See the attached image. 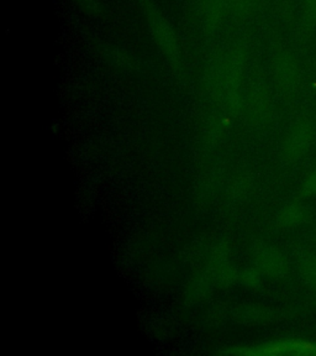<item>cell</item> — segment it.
I'll return each instance as SVG.
<instances>
[{"label":"cell","instance_id":"10","mask_svg":"<svg viewBox=\"0 0 316 356\" xmlns=\"http://www.w3.org/2000/svg\"><path fill=\"white\" fill-rule=\"evenodd\" d=\"M304 192L308 195H316V171L311 172L304 184Z\"/></svg>","mask_w":316,"mask_h":356},{"label":"cell","instance_id":"5","mask_svg":"<svg viewBox=\"0 0 316 356\" xmlns=\"http://www.w3.org/2000/svg\"><path fill=\"white\" fill-rule=\"evenodd\" d=\"M316 29V0H301L300 31L308 39Z\"/></svg>","mask_w":316,"mask_h":356},{"label":"cell","instance_id":"1","mask_svg":"<svg viewBox=\"0 0 316 356\" xmlns=\"http://www.w3.org/2000/svg\"><path fill=\"white\" fill-rule=\"evenodd\" d=\"M144 13L146 20L149 24L152 39L155 41L157 47L173 61H176L179 57V41L174 29L171 22L167 20L166 17L161 11L157 9V6L150 1L144 0Z\"/></svg>","mask_w":316,"mask_h":356},{"label":"cell","instance_id":"6","mask_svg":"<svg viewBox=\"0 0 316 356\" xmlns=\"http://www.w3.org/2000/svg\"><path fill=\"white\" fill-rule=\"evenodd\" d=\"M233 3V10L240 17H250L261 4L262 0H230Z\"/></svg>","mask_w":316,"mask_h":356},{"label":"cell","instance_id":"8","mask_svg":"<svg viewBox=\"0 0 316 356\" xmlns=\"http://www.w3.org/2000/svg\"><path fill=\"white\" fill-rule=\"evenodd\" d=\"M306 217V211L301 206H290L284 211L283 222L287 225H297L299 222H304Z\"/></svg>","mask_w":316,"mask_h":356},{"label":"cell","instance_id":"4","mask_svg":"<svg viewBox=\"0 0 316 356\" xmlns=\"http://www.w3.org/2000/svg\"><path fill=\"white\" fill-rule=\"evenodd\" d=\"M228 0H199L200 14L206 28H219L225 15Z\"/></svg>","mask_w":316,"mask_h":356},{"label":"cell","instance_id":"9","mask_svg":"<svg viewBox=\"0 0 316 356\" xmlns=\"http://www.w3.org/2000/svg\"><path fill=\"white\" fill-rule=\"evenodd\" d=\"M76 1H77L78 6L88 15L97 17L101 13L99 0H76Z\"/></svg>","mask_w":316,"mask_h":356},{"label":"cell","instance_id":"2","mask_svg":"<svg viewBox=\"0 0 316 356\" xmlns=\"http://www.w3.org/2000/svg\"><path fill=\"white\" fill-rule=\"evenodd\" d=\"M273 71L281 88L285 93H294L301 78L299 61L294 52L284 46H278L273 55Z\"/></svg>","mask_w":316,"mask_h":356},{"label":"cell","instance_id":"7","mask_svg":"<svg viewBox=\"0 0 316 356\" xmlns=\"http://www.w3.org/2000/svg\"><path fill=\"white\" fill-rule=\"evenodd\" d=\"M300 273L308 284L316 287V256H308L301 261Z\"/></svg>","mask_w":316,"mask_h":356},{"label":"cell","instance_id":"3","mask_svg":"<svg viewBox=\"0 0 316 356\" xmlns=\"http://www.w3.org/2000/svg\"><path fill=\"white\" fill-rule=\"evenodd\" d=\"M316 138V125L309 118L301 119L290 130L287 143L285 152L290 160H297L306 155L310 150Z\"/></svg>","mask_w":316,"mask_h":356}]
</instances>
